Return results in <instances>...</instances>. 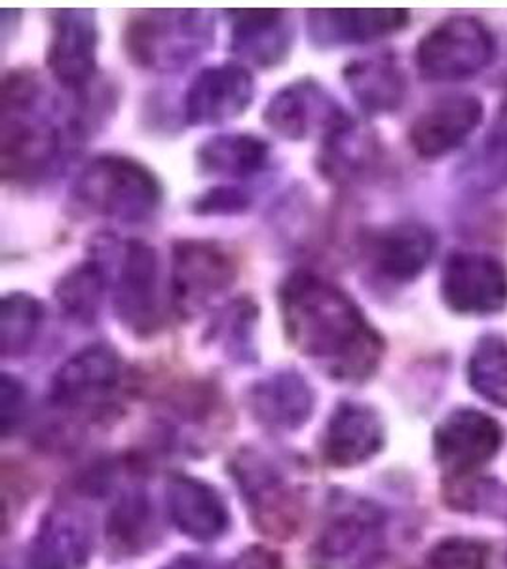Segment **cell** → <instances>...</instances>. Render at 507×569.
Returning a JSON list of instances; mask_svg holds the SVG:
<instances>
[{"mask_svg": "<svg viewBox=\"0 0 507 569\" xmlns=\"http://www.w3.org/2000/svg\"><path fill=\"white\" fill-rule=\"evenodd\" d=\"M278 306L287 340L331 380L361 383L377 372L382 335L345 289L299 270L278 287Z\"/></svg>", "mask_w": 507, "mask_h": 569, "instance_id": "cell-1", "label": "cell"}, {"mask_svg": "<svg viewBox=\"0 0 507 569\" xmlns=\"http://www.w3.org/2000/svg\"><path fill=\"white\" fill-rule=\"evenodd\" d=\"M46 93L34 72L13 71L2 86L0 169L7 181L34 182L52 176L84 137L72 118L66 126L53 122L56 104L44 112Z\"/></svg>", "mask_w": 507, "mask_h": 569, "instance_id": "cell-2", "label": "cell"}, {"mask_svg": "<svg viewBox=\"0 0 507 569\" xmlns=\"http://www.w3.org/2000/svg\"><path fill=\"white\" fill-rule=\"evenodd\" d=\"M122 42L133 66L162 74L181 72L215 44L213 16L195 8L137 12Z\"/></svg>", "mask_w": 507, "mask_h": 569, "instance_id": "cell-3", "label": "cell"}, {"mask_svg": "<svg viewBox=\"0 0 507 569\" xmlns=\"http://www.w3.org/2000/svg\"><path fill=\"white\" fill-rule=\"evenodd\" d=\"M74 206L103 219L141 224L163 201L162 182L145 163L120 154L96 156L71 188Z\"/></svg>", "mask_w": 507, "mask_h": 569, "instance_id": "cell-4", "label": "cell"}, {"mask_svg": "<svg viewBox=\"0 0 507 569\" xmlns=\"http://www.w3.org/2000/svg\"><path fill=\"white\" fill-rule=\"evenodd\" d=\"M90 257L103 264L118 321L136 337L155 335L160 327L157 251L141 240L99 238Z\"/></svg>", "mask_w": 507, "mask_h": 569, "instance_id": "cell-5", "label": "cell"}, {"mask_svg": "<svg viewBox=\"0 0 507 569\" xmlns=\"http://www.w3.org/2000/svg\"><path fill=\"white\" fill-rule=\"evenodd\" d=\"M386 549V515L369 499L340 498L312 549L314 569H369Z\"/></svg>", "mask_w": 507, "mask_h": 569, "instance_id": "cell-6", "label": "cell"}, {"mask_svg": "<svg viewBox=\"0 0 507 569\" xmlns=\"http://www.w3.org/2000/svg\"><path fill=\"white\" fill-rule=\"evenodd\" d=\"M240 266L232 251L213 240H177L171 247V305L182 319L202 313L232 289Z\"/></svg>", "mask_w": 507, "mask_h": 569, "instance_id": "cell-7", "label": "cell"}, {"mask_svg": "<svg viewBox=\"0 0 507 569\" xmlns=\"http://www.w3.org/2000/svg\"><path fill=\"white\" fill-rule=\"evenodd\" d=\"M495 58V40L481 21L456 16L441 21L418 42L420 77L431 82H458L475 77Z\"/></svg>", "mask_w": 507, "mask_h": 569, "instance_id": "cell-8", "label": "cell"}, {"mask_svg": "<svg viewBox=\"0 0 507 569\" xmlns=\"http://www.w3.org/2000/svg\"><path fill=\"white\" fill-rule=\"evenodd\" d=\"M99 29L96 12L63 8L52 13V37L46 66L61 88L82 93L98 74Z\"/></svg>", "mask_w": 507, "mask_h": 569, "instance_id": "cell-9", "label": "cell"}, {"mask_svg": "<svg viewBox=\"0 0 507 569\" xmlns=\"http://www.w3.org/2000/svg\"><path fill=\"white\" fill-rule=\"evenodd\" d=\"M441 297L463 316L498 313L507 306L506 268L490 254L455 252L443 268Z\"/></svg>", "mask_w": 507, "mask_h": 569, "instance_id": "cell-10", "label": "cell"}, {"mask_svg": "<svg viewBox=\"0 0 507 569\" xmlns=\"http://www.w3.org/2000/svg\"><path fill=\"white\" fill-rule=\"evenodd\" d=\"M346 117L345 109L314 78L284 86L262 110L268 128L287 141H302L319 130L327 133Z\"/></svg>", "mask_w": 507, "mask_h": 569, "instance_id": "cell-11", "label": "cell"}, {"mask_svg": "<svg viewBox=\"0 0 507 569\" xmlns=\"http://www.w3.org/2000/svg\"><path fill=\"white\" fill-rule=\"evenodd\" d=\"M122 380V361L109 343H91L53 375L50 399L66 410H84L109 399Z\"/></svg>", "mask_w": 507, "mask_h": 569, "instance_id": "cell-12", "label": "cell"}, {"mask_svg": "<svg viewBox=\"0 0 507 569\" xmlns=\"http://www.w3.org/2000/svg\"><path fill=\"white\" fill-rule=\"evenodd\" d=\"M255 98L254 74L240 63L206 67L185 93L189 126H221L240 118Z\"/></svg>", "mask_w": 507, "mask_h": 569, "instance_id": "cell-13", "label": "cell"}, {"mask_svg": "<svg viewBox=\"0 0 507 569\" xmlns=\"http://www.w3.org/2000/svg\"><path fill=\"white\" fill-rule=\"evenodd\" d=\"M501 442L500 423L474 408L450 412L434 435L437 461L456 479L493 460L500 452Z\"/></svg>", "mask_w": 507, "mask_h": 569, "instance_id": "cell-14", "label": "cell"}, {"mask_svg": "<svg viewBox=\"0 0 507 569\" xmlns=\"http://www.w3.org/2000/svg\"><path fill=\"white\" fill-rule=\"evenodd\" d=\"M409 20V12L401 8H335L306 13V29L316 48L329 50L390 37Z\"/></svg>", "mask_w": 507, "mask_h": 569, "instance_id": "cell-15", "label": "cell"}, {"mask_svg": "<svg viewBox=\"0 0 507 569\" xmlns=\"http://www.w3.org/2000/svg\"><path fill=\"white\" fill-rule=\"evenodd\" d=\"M230 52L257 67L281 66L294 48L295 27L284 10H230Z\"/></svg>", "mask_w": 507, "mask_h": 569, "instance_id": "cell-16", "label": "cell"}, {"mask_svg": "<svg viewBox=\"0 0 507 569\" xmlns=\"http://www.w3.org/2000/svg\"><path fill=\"white\" fill-rule=\"evenodd\" d=\"M481 122L483 104L474 96L439 99L410 126V147L424 160H437L468 141Z\"/></svg>", "mask_w": 507, "mask_h": 569, "instance_id": "cell-17", "label": "cell"}, {"mask_svg": "<svg viewBox=\"0 0 507 569\" xmlns=\"http://www.w3.org/2000/svg\"><path fill=\"white\" fill-rule=\"evenodd\" d=\"M246 402L260 426L270 431H295L312 418L316 393L297 370H278L251 383Z\"/></svg>", "mask_w": 507, "mask_h": 569, "instance_id": "cell-18", "label": "cell"}, {"mask_svg": "<svg viewBox=\"0 0 507 569\" xmlns=\"http://www.w3.org/2000/svg\"><path fill=\"white\" fill-rule=\"evenodd\" d=\"M93 536L84 512L59 507L46 515L29 550L31 569H86Z\"/></svg>", "mask_w": 507, "mask_h": 569, "instance_id": "cell-19", "label": "cell"}, {"mask_svg": "<svg viewBox=\"0 0 507 569\" xmlns=\"http://www.w3.org/2000/svg\"><path fill=\"white\" fill-rule=\"evenodd\" d=\"M382 447L384 423L377 410L364 402H338L321 440L326 460L342 469L361 466Z\"/></svg>", "mask_w": 507, "mask_h": 569, "instance_id": "cell-20", "label": "cell"}, {"mask_svg": "<svg viewBox=\"0 0 507 569\" xmlns=\"http://www.w3.org/2000/svg\"><path fill=\"white\" fill-rule=\"evenodd\" d=\"M236 482L265 531H289L294 525V499L286 477L262 453L241 452L235 461Z\"/></svg>", "mask_w": 507, "mask_h": 569, "instance_id": "cell-21", "label": "cell"}, {"mask_svg": "<svg viewBox=\"0 0 507 569\" xmlns=\"http://www.w3.org/2000/svg\"><path fill=\"white\" fill-rule=\"evenodd\" d=\"M168 515L177 530L195 541H215L228 530V509L213 486L192 477H176L166 488Z\"/></svg>", "mask_w": 507, "mask_h": 569, "instance_id": "cell-22", "label": "cell"}, {"mask_svg": "<svg viewBox=\"0 0 507 569\" xmlns=\"http://www.w3.org/2000/svg\"><path fill=\"white\" fill-rule=\"evenodd\" d=\"M372 264L382 278L409 283L428 268L436 254V236L418 222L384 228L369 246Z\"/></svg>", "mask_w": 507, "mask_h": 569, "instance_id": "cell-23", "label": "cell"}, {"mask_svg": "<svg viewBox=\"0 0 507 569\" xmlns=\"http://www.w3.org/2000/svg\"><path fill=\"white\" fill-rule=\"evenodd\" d=\"M342 78L367 114H388L404 104L407 78L390 53L354 59L345 67Z\"/></svg>", "mask_w": 507, "mask_h": 569, "instance_id": "cell-24", "label": "cell"}, {"mask_svg": "<svg viewBox=\"0 0 507 569\" xmlns=\"http://www.w3.org/2000/svg\"><path fill=\"white\" fill-rule=\"evenodd\" d=\"M272 149L262 137L251 133H221L209 137L196 149L200 173L227 179H251L268 168Z\"/></svg>", "mask_w": 507, "mask_h": 569, "instance_id": "cell-25", "label": "cell"}, {"mask_svg": "<svg viewBox=\"0 0 507 569\" xmlns=\"http://www.w3.org/2000/svg\"><path fill=\"white\" fill-rule=\"evenodd\" d=\"M107 291L109 279L103 264L90 257L59 278L53 287V298L69 321L91 327L99 319Z\"/></svg>", "mask_w": 507, "mask_h": 569, "instance_id": "cell-26", "label": "cell"}, {"mask_svg": "<svg viewBox=\"0 0 507 569\" xmlns=\"http://www.w3.org/2000/svg\"><path fill=\"white\" fill-rule=\"evenodd\" d=\"M372 144L369 136L354 118L348 114L331 130L324 133L319 149L318 171L332 184L351 181L369 163Z\"/></svg>", "mask_w": 507, "mask_h": 569, "instance_id": "cell-27", "label": "cell"}, {"mask_svg": "<svg viewBox=\"0 0 507 569\" xmlns=\"http://www.w3.org/2000/svg\"><path fill=\"white\" fill-rule=\"evenodd\" d=\"M260 310L251 297H238L222 306L209 325V342L236 361L255 359V330L259 325Z\"/></svg>", "mask_w": 507, "mask_h": 569, "instance_id": "cell-28", "label": "cell"}, {"mask_svg": "<svg viewBox=\"0 0 507 569\" xmlns=\"http://www.w3.org/2000/svg\"><path fill=\"white\" fill-rule=\"evenodd\" d=\"M44 318V306L39 298L29 292H8L2 298L0 319L2 357L13 359L26 356L39 337Z\"/></svg>", "mask_w": 507, "mask_h": 569, "instance_id": "cell-29", "label": "cell"}, {"mask_svg": "<svg viewBox=\"0 0 507 569\" xmlns=\"http://www.w3.org/2000/svg\"><path fill=\"white\" fill-rule=\"evenodd\" d=\"M469 383L483 399L507 408V342L500 337H485L469 359Z\"/></svg>", "mask_w": 507, "mask_h": 569, "instance_id": "cell-30", "label": "cell"}, {"mask_svg": "<svg viewBox=\"0 0 507 569\" xmlns=\"http://www.w3.org/2000/svg\"><path fill=\"white\" fill-rule=\"evenodd\" d=\"M152 512L143 493H130L118 501L109 517V539L120 550H139L152 528Z\"/></svg>", "mask_w": 507, "mask_h": 569, "instance_id": "cell-31", "label": "cell"}, {"mask_svg": "<svg viewBox=\"0 0 507 569\" xmlns=\"http://www.w3.org/2000/svg\"><path fill=\"white\" fill-rule=\"evenodd\" d=\"M487 545L468 537H449L426 552L420 569H485Z\"/></svg>", "mask_w": 507, "mask_h": 569, "instance_id": "cell-32", "label": "cell"}, {"mask_svg": "<svg viewBox=\"0 0 507 569\" xmlns=\"http://www.w3.org/2000/svg\"><path fill=\"white\" fill-rule=\"evenodd\" d=\"M248 190L238 187L209 188L208 192L196 198L192 211L200 217H235L251 208Z\"/></svg>", "mask_w": 507, "mask_h": 569, "instance_id": "cell-33", "label": "cell"}, {"mask_svg": "<svg viewBox=\"0 0 507 569\" xmlns=\"http://www.w3.org/2000/svg\"><path fill=\"white\" fill-rule=\"evenodd\" d=\"M26 412V388L23 383L4 372L0 383V421L2 435L10 437L18 429Z\"/></svg>", "mask_w": 507, "mask_h": 569, "instance_id": "cell-34", "label": "cell"}, {"mask_svg": "<svg viewBox=\"0 0 507 569\" xmlns=\"http://www.w3.org/2000/svg\"><path fill=\"white\" fill-rule=\"evenodd\" d=\"M228 569H280L272 552L265 549H249L241 552Z\"/></svg>", "mask_w": 507, "mask_h": 569, "instance_id": "cell-35", "label": "cell"}, {"mask_svg": "<svg viewBox=\"0 0 507 569\" xmlns=\"http://www.w3.org/2000/svg\"><path fill=\"white\" fill-rule=\"evenodd\" d=\"M163 569H219L213 562L200 557H179Z\"/></svg>", "mask_w": 507, "mask_h": 569, "instance_id": "cell-36", "label": "cell"}, {"mask_svg": "<svg viewBox=\"0 0 507 569\" xmlns=\"http://www.w3.org/2000/svg\"><path fill=\"white\" fill-rule=\"evenodd\" d=\"M495 141L498 147L507 150V109L500 114V120L496 123Z\"/></svg>", "mask_w": 507, "mask_h": 569, "instance_id": "cell-37", "label": "cell"}, {"mask_svg": "<svg viewBox=\"0 0 507 569\" xmlns=\"http://www.w3.org/2000/svg\"><path fill=\"white\" fill-rule=\"evenodd\" d=\"M498 569H507V555L504 557V560H501L500 566H498Z\"/></svg>", "mask_w": 507, "mask_h": 569, "instance_id": "cell-38", "label": "cell"}]
</instances>
